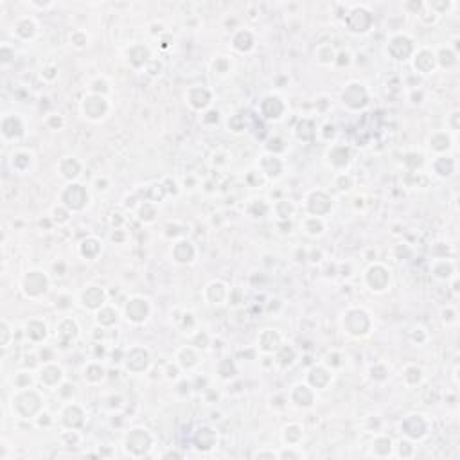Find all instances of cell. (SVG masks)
Wrapping results in <instances>:
<instances>
[{"label":"cell","instance_id":"obj_1","mask_svg":"<svg viewBox=\"0 0 460 460\" xmlns=\"http://www.w3.org/2000/svg\"><path fill=\"white\" fill-rule=\"evenodd\" d=\"M45 286H47V281H45L43 273L40 272H32L27 275L25 279V291L29 293V295H38V293H41V291L45 290Z\"/></svg>","mask_w":460,"mask_h":460},{"label":"cell","instance_id":"obj_3","mask_svg":"<svg viewBox=\"0 0 460 460\" xmlns=\"http://www.w3.org/2000/svg\"><path fill=\"white\" fill-rule=\"evenodd\" d=\"M128 315L133 320H142L144 315H146V304L142 300H131L130 306H128Z\"/></svg>","mask_w":460,"mask_h":460},{"label":"cell","instance_id":"obj_2","mask_svg":"<svg viewBox=\"0 0 460 460\" xmlns=\"http://www.w3.org/2000/svg\"><path fill=\"white\" fill-rule=\"evenodd\" d=\"M83 300H85V304H88L90 308H97L99 304H103V291L97 290V288H88L83 293Z\"/></svg>","mask_w":460,"mask_h":460}]
</instances>
